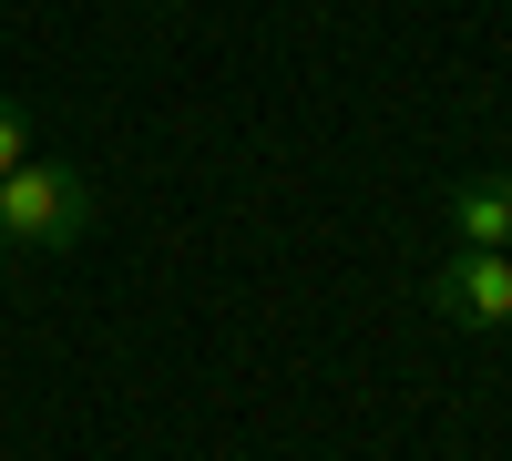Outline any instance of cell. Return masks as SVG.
Returning a JSON list of instances; mask_svg holds the SVG:
<instances>
[{"mask_svg":"<svg viewBox=\"0 0 512 461\" xmlns=\"http://www.w3.org/2000/svg\"><path fill=\"white\" fill-rule=\"evenodd\" d=\"M31 154H41V144H31V113H21V103H0V175H21Z\"/></svg>","mask_w":512,"mask_h":461,"instance_id":"cell-4","label":"cell"},{"mask_svg":"<svg viewBox=\"0 0 512 461\" xmlns=\"http://www.w3.org/2000/svg\"><path fill=\"white\" fill-rule=\"evenodd\" d=\"M502 257H512V246H502Z\"/></svg>","mask_w":512,"mask_h":461,"instance_id":"cell-5","label":"cell"},{"mask_svg":"<svg viewBox=\"0 0 512 461\" xmlns=\"http://www.w3.org/2000/svg\"><path fill=\"white\" fill-rule=\"evenodd\" d=\"M431 308L451 328H512V257L502 246H461V257L431 277Z\"/></svg>","mask_w":512,"mask_h":461,"instance_id":"cell-2","label":"cell"},{"mask_svg":"<svg viewBox=\"0 0 512 461\" xmlns=\"http://www.w3.org/2000/svg\"><path fill=\"white\" fill-rule=\"evenodd\" d=\"M82 226H93V185L72 164L31 154L21 175H0V246H82Z\"/></svg>","mask_w":512,"mask_h":461,"instance_id":"cell-1","label":"cell"},{"mask_svg":"<svg viewBox=\"0 0 512 461\" xmlns=\"http://www.w3.org/2000/svg\"><path fill=\"white\" fill-rule=\"evenodd\" d=\"M451 226H461V246H512V185H461Z\"/></svg>","mask_w":512,"mask_h":461,"instance_id":"cell-3","label":"cell"}]
</instances>
